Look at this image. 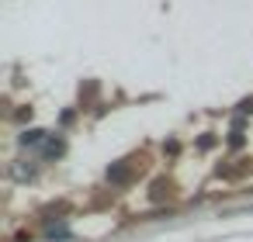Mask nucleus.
I'll use <instances>...</instances> for the list:
<instances>
[]
</instances>
